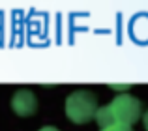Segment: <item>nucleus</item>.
I'll use <instances>...</instances> for the list:
<instances>
[{
  "instance_id": "nucleus-4",
  "label": "nucleus",
  "mask_w": 148,
  "mask_h": 131,
  "mask_svg": "<svg viewBox=\"0 0 148 131\" xmlns=\"http://www.w3.org/2000/svg\"><path fill=\"white\" fill-rule=\"evenodd\" d=\"M94 120L99 124L101 129H107V128H111V126L118 124V122H116V118H114V113H112V109H111V105L99 107L98 113H96V116H94Z\"/></svg>"
},
{
  "instance_id": "nucleus-1",
  "label": "nucleus",
  "mask_w": 148,
  "mask_h": 131,
  "mask_svg": "<svg viewBox=\"0 0 148 131\" xmlns=\"http://www.w3.org/2000/svg\"><path fill=\"white\" fill-rule=\"evenodd\" d=\"M98 99L90 90H75L66 98V116L73 124H86L98 113Z\"/></svg>"
},
{
  "instance_id": "nucleus-2",
  "label": "nucleus",
  "mask_w": 148,
  "mask_h": 131,
  "mask_svg": "<svg viewBox=\"0 0 148 131\" xmlns=\"http://www.w3.org/2000/svg\"><path fill=\"white\" fill-rule=\"evenodd\" d=\"M111 109L114 113V118L118 124H126V126H131L141 118V113H143V105L137 98L130 94H120L112 99L111 103Z\"/></svg>"
},
{
  "instance_id": "nucleus-6",
  "label": "nucleus",
  "mask_w": 148,
  "mask_h": 131,
  "mask_svg": "<svg viewBox=\"0 0 148 131\" xmlns=\"http://www.w3.org/2000/svg\"><path fill=\"white\" fill-rule=\"evenodd\" d=\"M143 122H145V128H146V131H148V111L145 113V116H143Z\"/></svg>"
},
{
  "instance_id": "nucleus-3",
  "label": "nucleus",
  "mask_w": 148,
  "mask_h": 131,
  "mask_svg": "<svg viewBox=\"0 0 148 131\" xmlns=\"http://www.w3.org/2000/svg\"><path fill=\"white\" fill-rule=\"evenodd\" d=\"M11 109H13V113L17 116H25V118L32 116L38 109V99L34 96V92L28 90V88L17 90L13 94V98H11Z\"/></svg>"
},
{
  "instance_id": "nucleus-7",
  "label": "nucleus",
  "mask_w": 148,
  "mask_h": 131,
  "mask_svg": "<svg viewBox=\"0 0 148 131\" xmlns=\"http://www.w3.org/2000/svg\"><path fill=\"white\" fill-rule=\"evenodd\" d=\"M40 131H58L56 128H53V126H47V128H41Z\"/></svg>"
},
{
  "instance_id": "nucleus-5",
  "label": "nucleus",
  "mask_w": 148,
  "mask_h": 131,
  "mask_svg": "<svg viewBox=\"0 0 148 131\" xmlns=\"http://www.w3.org/2000/svg\"><path fill=\"white\" fill-rule=\"evenodd\" d=\"M101 131H133V129H131V126H126V124H114V126H111L107 129H101Z\"/></svg>"
}]
</instances>
